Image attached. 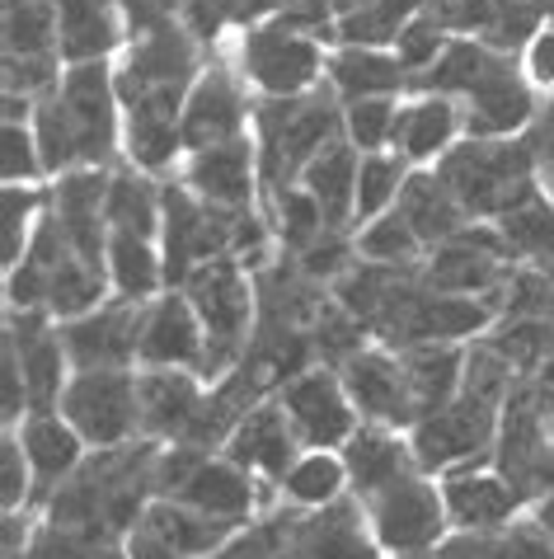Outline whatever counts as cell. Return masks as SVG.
Segmentation results:
<instances>
[{
  "label": "cell",
  "mask_w": 554,
  "mask_h": 559,
  "mask_svg": "<svg viewBox=\"0 0 554 559\" xmlns=\"http://www.w3.org/2000/svg\"><path fill=\"white\" fill-rule=\"evenodd\" d=\"M250 128L258 146V189L273 198L297 189L305 165L344 136V104L329 85H315L311 95L297 99H258Z\"/></svg>",
  "instance_id": "obj_1"
},
{
  "label": "cell",
  "mask_w": 554,
  "mask_h": 559,
  "mask_svg": "<svg viewBox=\"0 0 554 559\" xmlns=\"http://www.w3.org/2000/svg\"><path fill=\"white\" fill-rule=\"evenodd\" d=\"M433 169L446 189H451L460 212L470 222H489V226L503 212H513L517 203H527L531 193L545 189L521 136H503V142H474V136H466Z\"/></svg>",
  "instance_id": "obj_2"
},
{
  "label": "cell",
  "mask_w": 554,
  "mask_h": 559,
  "mask_svg": "<svg viewBox=\"0 0 554 559\" xmlns=\"http://www.w3.org/2000/svg\"><path fill=\"white\" fill-rule=\"evenodd\" d=\"M183 297L193 301L197 320H203V330H207V362L197 377L207 385H217L221 377H230V371L240 367V357L258 330L254 273L244 269L240 259H212L203 269L189 273Z\"/></svg>",
  "instance_id": "obj_3"
},
{
  "label": "cell",
  "mask_w": 554,
  "mask_h": 559,
  "mask_svg": "<svg viewBox=\"0 0 554 559\" xmlns=\"http://www.w3.org/2000/svg\"><path fill=\"white\" fill-rule=\"evenodd\" d=\"M156 499L189 503L207 518L250 526L264 518V485L240 471L230 456L203 452V447H160L156 461Z\"/></svg>",
  "instance_id": "obj_4"
},
{
  "label": "cell",
  "mask_w": 554,
  "mask_h": 559,
  "mask_svg": "<svg viewBox=\"0 0 554 559\" xmlns=\"http://www.w3.org/2000/svg\"><path fill=\"white\" fill-rule=\"evenodd\" d=\"M366 522L381 540L386 559H413V555H427L437 550L446 536H451V518H446V503H442V485L423 471H409L399 475L395 485L366 493L358 499Z\"/></svg>",
  "instance_id": "obj_5"
},
{
  "label": "cell",
  "mask_w": 554,
  "mask_h": 559,
  "mask_svg": "<svg viewBox=\"0 0 554 559\" xmlns=\"http://www.w3.org/2000/svg\"><path fill=\"white\" fill-rule=\"evenodd\" d=\"M329 57L320 48L315 34L287 24L282 14L277 20L254 24L240 43V75L250 81L264 99H297V95H311L325 75Z\"/></svg>",
  "instance_id": "obj_6"
},
{
  "label": "cell",
  "mask_w": 554,
  "mask_h": 559,
  "mask_svg": "<svg viewBox=\"0 0 554 559\" xmlns=\"http://www.w3.org/2000/svg\"><path fill=\"white\" fill-rule=\"evenodd\" d=\"M498 414L494 405L474 395H456L451 405H442L433 414H423L409 428V447L423 475H451L466 465H484L494 461V442H498Z\"/></svg>",
  "instance_id": "obj_7"
},
{
  "label": "cell",
  "mask_w": 554,
  "mask_h": 559,
  "mask_svg": "<svg viewBox=\"0 0 554 559\" xmlns=\"http://www.w3.org/2000/svg\"><path fill=\"white\" fill-rule=\"evenodd\" d=\"M81 432L89 452H109L142 438V405H136V371H75L57 409Z\"/></svg>",
  "instance_id": "obj_8"
},
{
  "label": "cell",
  "mask_w": 554,
  "mask_h": 559,
  "mask_svg": "<svg viewBox=\"0 0 554 559\" xmlns=\"http://www.w3.org/2000/svg\"><path fill=\"white\" fill-rule=\"evenodd\" d=\"M513 269H517V259L507 254L498 230L489 222H474L456 240L427 250V259L419 263V277L427 292H442V297H480L494 306Z\"/></svg>",
  "instance_id": "obj_9"
},
{
  "label": "cell",
  "mask_w": 554,
  "mask_h": 559,
  "mask_svg": "<svg viewBox=\"0 0 554 559\" xmlns=\"http://www.w3.org/2000/svg\"><path fill=\"white\" fill-rule=\"evenodd\" d=\"M61 114L71 122L75 136V155H81V169H109L113 151H118V75L109 71V61H81V67H67L57 85Z\"/></svg>",
  "instance_id": "obj_10"
},
{
  "label": "cell",
  "mask_w": 554,
  "mask_h": 559,
  "mask_svg": "<svg viewBox=\"0 0 554 559\" xmlns=\"http://www.w3.org/2000/svg\"><path fill=\"white\" fill-rule=\"evenodd\" d=\"M273 400L282 405L287 424L305 452H334V447L344 452V442L362 428V418L344 391L338 367H325V362H315V367H305L301 377H291Z\"/></svg>",
  "instance_id": "obj_11"
},
{
  "label": "cell",
  "mask_w": 554,
  "mask_h": 559,
  "mask_svg": "<svg viewBox=\"0 0 554 559\" xmlns=\"http://www.w3.org/2000/svg\"><path fill=\"white\" fill-rule=\"evenodd\" d=\"M142 324H146V301L109 297L89 316L61 320L57 330L75 371H132L136 353H142Z\"/></svg>",
  "instance_id": "obj_12"
},
{
  "label": "cell",
  "mask_w": 554,
  "mask_h": 559,
  "mask_svg": "<svg viewBox=\"0 0 554 559\" xmlns=\"http://www.w3.org/2000/svg\"><path fill=\"white\" fill-rule=\"evenodd\" d=\"M5 353L20 362L24 391H28V414H57L61 395L75 377L67 348H61V330L43 310H10L5 320Z\"/></svg>",
  "instance_id": "obj_13"
},
{
  "label": "cell",
  "mask_w": 554,
  "mask_h": 559,
  "mask_svg": "<svg viewBox=\"0 0 554 559\" xmlns=\"http://www.w3.org/2000/svg\"><path fill=\"white\" fill-rule=\"evenodd\" d=\"M338 377H344V391H348L362 424L395 428V432H409L413 424H419V409H413L399 353L381 348V344H366L338 367Z\"/></svg>",
  "instance_id": "obj_14"
},
{
  "label": "cell",
  "mask_w": 554,
  "mask_h": 559,
  "mask_svg": "<svg viewBox=\"0 0 554 559\" xmlns=\"http://www.w3.org/2000/svg\"><path fill=\"white\" fill-rule=\"evenodd\" d=\"M254 122V104L244 99L240 75L212 61L203 67V75L189 90V104H183V151H207V146H226L250 136Z\"/></svg>",
  "instance_id": "obj_15"
},
{
  "label": "cell",
  "mask_w": 554,
  "mask_h": 559,
  "mask_svg": "<svg viewBox=\"0 0 554 559\" xmlns=\"http://www.w3.org/2000/svg\"><path fill=\"white\" fill-rule=\"evenodd\" d=\"M109 179L113 169H71L48 189V207L61 236L95 269H109Z\"/></svg>",
  "instance_id": "obj_16"
},
{
  "label": "cell",
  "mask_w": 554,
  "mask_h": 559,
  "mask_svg": "<svg viewBox=\"0 0 554 559\" xmlns=\"http://www.w3.org/2000/svg\"><path fill=\"white\" fill-rule=\"evenodd\" d=\"M183 104L189 90H142L122 99V146L136 169L160 175L174 165L183 151Z\"/></svg>",
  "instance_id": "obj_17"
},
{
  "label": "cell",
  "mask_w": 554,
  "mask_h": 559,
  "mask_svg": "<svg viewBox=\"0 0 554 559\" xmlns=\"http://www.w3.org/2000/svg\"><path fill=\"white\" fill-rule=\"evenodd\" d=\"M437 485H442L451 532H503V526H513L521 512H527V499L507 485V475L494 461L451 471V475H442Z\"/></svg>",
  "instance_id": "obj_18"
},
{
  "label": "cell",
  "mask_w": 554,
  "mask_h": 559,
  "mask_svg": "<svg viewBox=\"0 0 554 559\" xmlns=\"http://www.w3.org/2000/svg\"><path fill=\"white\" fill-rule=\"evenodd\" d=\"M207 362V330L197 320L183 287H165L156 301H146L142 353L136 367H169V371H203Z\"/></svg>",
  "instance_id": "obj_19"
},
{
  "label": "cell",
  "mask_w": 554,
  "mask_h": 559,
  "mask_svg": "<svg viewBox=\"0 0 554 559\" xmlns=\"http://www.w3.org/2000/svg\"><path fill=\"white\" fill-rule=\"evenodd\" d=\"M291 559H386V550H381L362 503L348 493L315 512L291 508Z\"/></svg>",
  "instance_id": "obj_20"
},
{
  "label": "cell",
  "mask_w": 554,
  "mask_h": 559,
  "mask_svg": "<svg viewBox=\"0 0 554 559\" xmlns=\"http://www.w3.org/2000/svg\"><path fill=\"white\" fill-rule=\"evenodd\" d=\"M207 381L197 371H169V367H142L136 371V405H142V438L160 447L189 442V432L203 414Z\"/></svg>",
  "instance_id": "obj_21"
},
{
  "label": "cell",
  "mask_w": 554,
  "mask_h": 559,
  "mask_svg": "<svg viewBox=\"0 0 554 559\" xmlns=\"http://www.w3.org/2000/svg\"><path fill=\"white\" fill-rule=\"evenodd\" d=\"M305 447L297 442V432H291L287 414L277 400H264L258 409H250L240 418V428L230 432V442L221 447V456H230L240 465V471H250L264 489H277L282 485V475L297 465V456Z\"/></svg>",
  "instance_id": "obj_22"
},
{
  "label": "cell",
  "mask_w": 554,
  "mask_h": 559,
  "mask_svg": "<svg viewBox=\"0 0 554 559\" xmlns=\"http://www.w3.org/2000/svg\"><path fill=\"white\" fill-rule=\"evenodd\" d=\"M183 183L212 207L250 212L254 198H258V146H254V136L193 151L189 169H183Z\"/></svg>",
  "instance_id": "obj_23"
},
{
  "label": "cell",
  "mask_w": 554,
  "mask_h": 559,
  "mask_svg": "<svg viewBox=\"0 0 554 559\" xmlns=\"http://www.w3.org/2000/svg\"><path fill=\"white\" fill-rule=\"evenodd\" d=\"M14 432H20L24 461H28V471H34V512H43V503L85 465L89 447L61 414H28Z\"/></svg>",
  "instance_id": "obj_24"
},
{
  "label": "cell",
  "mask_w": 554,
  "mask_h": 559,
  "mask_svg": "<svg viewBox=\"0 0 554 559\" xmlns=\"http://www.w3.org/2000/svg\"><path fill=\"white\" fill-rule=\"evenodd\" d=\"M535 108L541 104L531 95V81H521L517 61H513L498 75H489L466 99L460 114H466V136H474V142H503V136H521L531 128Z\"/></svg>",
  "instance_id": "obj_25"
},
{
  "label": "cell",
  "mask_w": 554,
  "mask_h": 559,
  "mask_svg": "<svg viewBox=\"0 0 554 559\" xmlns=\"http://www.w3.org/2000/svg\"><path fill=\"white\" fill-rule=\"evenodd\" d=\"M460 132H466V114H460L456 99H446V95H419L413 104L399 108L390 151L399 155V160H409L413 169H427V165H437L442 155L456 146Z\"/></svg>",
  "instance_id": "obj_26"
},
{
  "label": "cell",
  "mask_w": 554,
  "mask_h": 559,
  "mask_svg": "<svg viewBox=\"0 0 554 559\" xmlns=\"http://www.w3.org/2000/svg\"><path fill=\"white\" fill-rule=\"evenodd\" d=\"M338 456H344V465H348V493H352V499H366V493L395 485L399 475L419 471L413 447H409V432L376 428V424H362L344 442V452H338Z\"/></svg>",
  "instance_id": "obj_27"
},
{
  "label": "cell",
  "mask_w": 554,
  "mask_h": 559,
  "mask_svg": "<svg viewBox=\"0 0 554 559\" xmlns=\"http://www.w3.org/2000/svg\"><path fill=\"white\" fill-rule=\"evenodd\" d=\"M325 85L338 95V104H362V99H395L399 90H413V75L386 48H338L329 52Z\"/></svg>",
  "instance_id": "obj_28"
},
{
  "label": "cell",
  "mask_w": 554,
  "mask_h": 559,
  "mask_svg": "<svg viewBox=\"0 0 554 559\" xmlns=\"http://www.w3.org/2000/svg\"><path fill=\"white\" fill-rule=\"evenodd\" d=\"M358 160L362 155L348 146V136H338L301 175V189L315 198L329 230H358Z\"/></svg>",
  "instance_id": "obj_29"
},
{
  "label": "cell",
  "mask_w": 554,
  "mask_h": 559,
  "mask_svg": "<svg viewBox=\"0 0 554 559\" xmlns=\"http://www.w3.org/2000/svg\"><path fill=\"white\" fill-rule=\"evenodd\" d=\"M122 5L118 0H57V43L61 61H109V52L122 43Z\"/></svg>",
  "instance_id": "obj_30"
},
{
  "label": "cell",
  "mask_w": 554,
  "mask_h": 559,
  "mask_svg": "<svg viewBox=\"0 0 554 559\" xmlns=\"http://www.w3.org/2000/svg\"><path fill=\"white\" fill-rule=\"evenodd\" d=\"M395 212L413 226V236L423 240V250H437V245L456 240L466 226H474L470 216L460 212V203L451 198V189H446V183L437 179V169H409V179H405V189H399Z\"/></svg>",
  "instance_id": "obj_31"
},
{
  "label": "cell",
  "mask_w": 554,
  "mask_h": 559,
  "mask_svg": "<svg viewBox=\"0 0 554 559\" xmlns=\"http://www.w3.org/2000/svg\"><path fill=\"white\" fill-rule=\"evenodd\" d=\"M142 532H150L160 546H169L183 559H212V555H221L230 546V536H236L240 526L221 522V518H207V512H197L189 503L156 499L142 518Z\"/></svg>",
  "instance_id": "obj_32"
},
{
  "label": "cell",
  "mask_w": 554,
  "mask_h": 559,
  "mask_svg": "<svg viewBox=\"0 0 554 559\" xmlns=\"http://www.w3.org/2000/svg\"><path fill=\"white\" fill-rule=\"evenodd\" d=\"M399 367H405L413 409L433 414L442 405H451L466 381V344H419V348H399Z\"/></svg>",
  "instance_id": "obj_33"
},
{
  "label": "cell",
  "mask_w": 554,
  "mask_h": 559,
  "mask_svg": "<svg viewBox=\"0 0 554 559\" xmlns=\"http://www.w3.org/2000/svg\"><path fill=\"white\" fill-rule=\"evenodd\" d=\"M413 559H554V540L535 518H517L503 532H451L437 550Z\"/></svg>",
  "instance_id": "obj_34"
},
{
  "label": "cell",
  "mask_w": 554,
  "mask_h": 559,
  "mask_svg": "<svg viewBox=\"0 0 554 559\" xmlns=\"http://www.w3.org/2000/svg\"><path fill=\"white\" fill-rule=\"evenodd\" d=\"M517 57H503L494 48H484L480 38H451L446 43V52L437 57V67L419 75L413 90L419 95H446V99H470L474 90H480L489 75H498L503 67H513Z\"/></svg>",
  "instance_id": "obj_35"
},
{
  "label": "cell",
  "mask_w": 554,
  "mask_h": 559,
  "mask_svg": "<svg viewBox=\"0 0 554 559\" xmlns=\"http://www.w3.org/2000/svg\"><path fill=\"white\" fill-rule=\"evenodd\" d=\"M165 222V189H156V179L146 169H113L109 179V236H142L160 240Z\"/></svg>",
  "instance_id": "obj_36"
},
{
  "label": "cell",
  "mask_w": 554,
  "mask_h": 559,
  "mask_svg": "<svg viewBox=\"0 0 554 559\" xmlns=\"http://www.w3.org/2000/svg\"><path fill=\"white\" fill-rule=\"evenodd\" d=\"M109 287L122 301H156L169 287L160 245L142 236H109Z\"/></svg>",
  "instance_id": "obj_37"
},
{
  "label": "cell",
  "mask_w": 554,
  "mask_h": 559,
  "mask_svg": "<svg viewBox=\"0 0 554 559\" xmlns=\"http://www.w3.org/2000/svg\"><path fill=\"white\" fill-rule=\"evenodd\" d=\"M419 10L423 0H348L329 38H338L344 48H386Z\"/></svg>",
  "instance_id": "obj_38"
},
{
  "label": "cell",
  "mask_w": 554,
  "mask_h": 559,
  "mask_svg": "<svg viewBox=\"0 0 554 559\" xmlns=\"http://www.w3.org/2000/svg\"><path fill=\"white\" fill-rule=\"evenodd\" d=\"M494 230L517 263H535V269L554 263V198L545 189L531 193L527 203H517L513 212H503Z\"/></svg>",
  "instance_id": "obj_39"
},
{
  "label": "cell",
  "mask_w": 554,
  "mask_h": 559,
  "mask_svg": "<svg viewBox=\"0 0 554 559\" xmlns=\"http://www.w3.org/2000/svg\"><path fill=\"white\" fill-rule=\"evenodd\" d=\"M277 493H282V503L297 508V512L329 508L338 499H348V465L334 452H301L297 465L282 475Z\"/></svg>",
  "instance_id": "obj_40"
},
{
  "label": "cell",
  "mask_w": 554,
  "mask_h": 559,
  "mask_svg": "<svg viewBox=\"0 0 554 559\" xmlns=\"http://www.w3.org/2000/svg\"><path fill=\"white\" fill-rule=\"evenodd\" d=\"M5 57H61L57 0H5Z\"/></svg>",
  "instance_id": "obj_41"
},
{
  "label": "cell",
  "mask_w": 554,
  "mask_h": 559,
  "mask_svg": "<svg viewBox=\"0 0 554 559\" xmlns=\"http://www.w3.org/2000/svg\"><path fill=\"white\" fill-rule=\"evenodd\" d=\"M352 250L366 263H390V269H413V263L427 259L423 240L413 236V226L399 212H386V216H376V222L352 230Z\"/></svg>",
  "instance_id": "obj_42"
},
{
  "label": "cell",
  "mask_w": 554,
  "mask_h": 559,
  "mask_svg": "<svg viewBox=\"0 0 554 559\" xmlns=\"http://www.w3.org/2000/svg\"><path fill=\"white\" fill-rule=\"evenodd\" d=\"M409 160H399L395 151H376V155H362L358 160V226L376 222V216L395 212L399 203V189L409 179Z\"/></svg>",
  "instance_id": "obj_43"
},
{
  "label": "cell",
  "mask_w": 554,
  "mask_h": 559,
  "mask_svg": "<svg viewBox=\"0 0 554 559\" xmlns=\"http://www.w3.org/2000/svg\"><path fill=\"white\" fill-rule=\"evenodd\" d=\"M545 28L541 0H489V20L480 28V43L503 57H517L531 48V38Z\"/></svg>",
  "instance_id": "obj_44"
},
{
  "label": "cell",
  "mask_w": 554,
  "mask_h": 559,
  "mask_svg": "<svg viewBox=\"0 0 554 559\" xmlns=\"http://www.w3.org/2000/svg\"><path fill=\"white\" fill-rule=\"evenodd\" d=\"M268 222H273V230H277V240L287 245V254H301L305 245H315L320 236H325V216H320V207H315V198L301 189H282V193H273L268 198Z\"/></svg>",
  "instance_id": "obj_45"
},
{
  "label": "cell",
  "mask_w": 554,
  "mask_h": 559,
  "mask_svg": "<svg viewBox=\"0 0 554 559\" xmlns=\"http://www.w3.org/2000/svg\"><path fill=\"white\" fill-rule=\"evenodd\" d=\"M287 0H189L183 24L193 38H217L226 24H264L268 14H282Z\"/></svg>",
  "instance_id": "obj_46"
},
{
  "label": "cell",
  "mask_w": 554,
  "mask_h": 559,
  "mask_svg": "<svg viewBox=\"0 0 554 559\" xmlns=\"http://www.w3.org/2000/svg\"><path fill=\"white\" fill-rule=\"evenodd\" d=\"M43 212H48V189H34V183H5V273L28 254Z\"/></svg>",
  "instance_id": "obj_47"
},
{
  "label": "cell",
  "mask_w": 554,
  "mask_h": 559,
  "mask_svg": "<svg viewBox=\"0 0 554 559\" xmlns=\"http://www.w3.org/2000/svg\"><path fill=\"white\" fill-rule=\"evenodd\" d=\"M395 118L399 104L395 99H362V104H344V136L358 155H376L390 151L395 142Z\"/></svg>",
  "instance_id": "obj_48"
},
{
  "label": "cell",
  "mask_w": 554,
  "mask_h": 559,
  "mask_svg": "<svg viewBox=\"0 0 554 559\" xmlns=\"http://www.w3.org/2000/svg\"><path fill=\"white\" fill-rule=\"evenodd\" d=\"M442 52H446V28L433 20V14H423V10L413 14V20L405 24V34L395 38V57H399V67H405L413 81L433 71Z\"/></svg>",
  "instance_id": "obj_49"
},
{
  "label": "cell",
  "mask_w": 554,
  "mask_h": 559,
  "mask_svg": "<svg viewBox=\"0 0 554 559\" xmlns=\"http://www.w3.org/2000/svg\"><path fill=\"white\" fill-rule=\"evenodd\" d=\"M0 175H5V183H38V179H48V175H43L34 122H5V132H0Z\"/></svg>",
  "instance_id": "obj_50"
},
{
  "label": "cell",
  "mask_w": 554,
  "mask_h": 559,
  "mask_svg": "<svg viewBox=\"0 0 554 559\" xmlns=\"http://www.w3.org/2000/svg\"><path fill=\"white\" fill-rule=\"evenodd\" d=\"M0 503H5V512L34 508V471H28L14 428H5V442H0Z\"/></svg>",
  "instance_id": "obj_51"
},
{
  "label": "cell",
  "mask_w": 554,
  "mask_h": 559,
  "mask_svg": "<svg viewBox=\"0 0 554 559\" xmlns=\"http://www.w3.org/2000/svg\"><path fill=\"white\" fill-rule=\"evenodd\" d=\"M521 142H527V151H531L541 183H545V189H554V95L535 108V118H531V128L521 132Z\"/></svg>",
  "instance_id": "obj_52"
},
{
  "label": "cell",
  "mask_w": 554,
  "mask_h": 559,
  "mask_svg": "<svg viewBox=\"0 0 554 559\" xmlns=\"http://www.w3.org/2000/svg\"><path fill=\"white\" fill-rule=\"evenodd\" d=\"M423 14H433L446 34H480L489 20V0H423Z\"/></svg>",
  "instance_id": "obj_53"
},
{
  "label": "cell",
  "mask_w": 554,
  "mask_h": 559,
  "mask_svg": "<svg viewBox=\"0 0 554 559\" xmlns=\"http://www.w3.org/2000/svg\"><path fill=\"white\" fill-rule=\"evenodd\" d=\"M118 5H122V20H128L132 38H146L165 24H179L174 14H183L189 0H118Z\"/></svg>",
  "instance_id": "obj_54"
},
{
  "label": "cell",
  "mask_w": 554,
  "mask_h": 559,
  "mask_svg": "<svg viewBox=\"0 0 554 559\" xmlns=\"http://www.w3.org/2000/svg\"><path fill=\"white\" fill-rule=\"evenodd\" d=\"M527 75H531V85H545L550 95H554V24H545L541 34L531 38V48H527Z\"/></svg>",
  "instance_id": "obj_55"
},
{
  "label": "cell",
  "mask_w": 554,
  "mask_h": 559,
  "mask_svg": "<svg viewBox=\"0 0 554 559\" xmlns=\"http://www.w3.org/2000/svg\"><path fill=\"white\" fill-rule=\"evenodd\" d=\"M521 385H527V395H531L535 405H541V414L550 418V414H554V357H545V362L535 367V371H531V377L521 381Z\"/></svg>",
  "instance_id": "obj_56"
},
{
  "label": "cell",
  "mask_w": 554,
  "mask_h": 559,
  "mask_svg": "<svg viewBox=\"0 0 554 559\" xmlns=\"http://www.w3.org/2000/svg\"><path fill=\"white\" fill-rule=\"evenodd\" d=\"M531 518H535V522H541V526H545V532H550V540H554V493H545V499H541V503H535V508H531Z\"/></svg>",
  "instance_id": "obj_57"
},
{
  "label": "cell",
  "mask_w": 554,
  "mask_h": 559,
  "mask_svg": "<svg viewBox=\"0 0 554 559\" xmlns=\"http://www.w3.org/2000/svg\"><path fill=\"white\" fill-rule=\"evenodd\" d=\"M545 277H550V316H554V263H545Z\"/></svg>",
  "instance_id": "obj_58"
},
{
  "label": "cell",
  "mask_w": 554,
  "mask_h": 559,
  "mask_svg": "<svg viewBox=\"0 0 554 559\" xmlns=\"http://www.w3.org/2000/svg\"><path fill=\"white\" fill-rule=\"evenodd\" d=\"M550 442H554V414H550Z\"/></svg>",
  "instance_id": "obj_59"
},
{
  "label": "cell",
  "mask_w": 554,
  "mask_h": 559,
  "mask_svg": "<svg viewBox=\"0 0 554 559\" xmlns=\"http://www.w3.org/2000/svg\"><path fill=\"white\" fill-rule=\"evenodd\" d=\"M545 193H550V198H554V189H545Z\"/></svg>",
  "instance_id": "obj_60"
}]
</instances>
